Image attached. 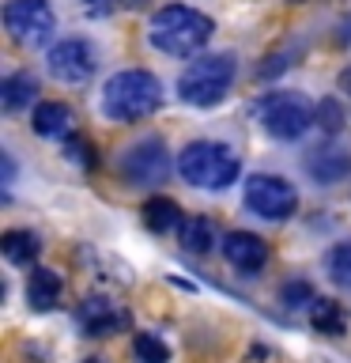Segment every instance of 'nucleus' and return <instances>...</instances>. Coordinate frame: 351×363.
<instances>
[{"label":"nucleus","instance_id":"obj_16","mask_svg":"<svg viewBox=\"0 0 351 363\" xmlns=\"http://www.w3.org/2000/svg\"><path fill=\"white\" fill-rule=\"evenodd\" d=\"M34 91H38V79H34L30 72H11L4 84H0V106H4L8 113H16L34 99Z\"/></svg>","mask_w":351,"mask_h":363},{"label":"nucleus","instance_id":"obj_10","mask_svg":"<svg viewBox=\"0 0 351 363\" xmlns=\"http://www.w3.org/2000/svg\"><path fill=\"white\" fill-rule=\"evenodd\" d=\"M223 257L242 272H257V269H265V261H268V246H265V238H257L253 231H231L223 242Z\"/></svg>","mask_w":351,"mask_h":363},{"label":"nucleus","instance_id":"obj_14","mask_svg":"<svg viewBox=\"0 0 351 363\" xmlns=\"http://www.w3.org/2000/svg\"><path fill=\"white\" fill-rule=\"evenodd\" d=\"M178 238H181V250H189V254H208L215 246V223L208 216H185L178 227Z\"/></svg>","mask_w":351,"mask_h":363},{"label":"nucleus","instance_id":"obj_12","mask_svg":"<svg viewBox=\"0 0 351 363\" xmlns=\"http://www.w3.org/2000/svg\"><path fill=\"white\" fill-rule=\"evenodd\" d=\"M79 318H84L91 337H110V333H117L121 325H129V314L117 311V306H110L106 299H87Z\"/></svg>","mask_w":351,"mask_h":363},{"label":"nucleus","instance_id":"obj_20","mask_svg":"<svg viewBox=\"0 0 351 363\" xmlns=\"http://www.w3.org/2000/svg\"><path fill=\"white\" fill-rule=\"evenodd\" d=\"M132 356H136V363H170V348L155 333H136Z\"/></svg>","mask_w":351,"mask_h":363},{"label":"nucleus","instance_id":"obj_3","mask_svg":"<svg viewBox=\"0 0 351 363\" xmlns=\"http://www.w3.org/2000/svg\"><path fill=\"white\" fill-rule=\"evenodd\" d=\"M178 170H181V178L197 189H226L238 178V155L226 144L197 140L181 152Z\"/></svg>","mask_w":351,"mask_h":363},{"label":"nucleus","instance_id":"obj_24","mask_svg":"<svg viewBox=\"0 0 351 363\" xmlns=\"http://www.w3.org/2000/svg\"><path fill=\"white\" fill-rule=\"evenodd\" d=\"M68 147H72V155H76V159H84L87 167H95V147H91L84 136H68Z\"/></svg>","mask_w":351,"mask_h":363},{"label":"nucleus","instance_id":"obj_25","mask_svg":"<svg viewBox=\"0 0 351 363\" xmlns=\"http://www.w3.org/2000/svg\"><path fill=\"white\" fill-rule=\"evenodd\" d=\"M340 91H347V95H351V65L340 72Z\"/></svg>","mask_w":351,"mask_h":363},{"label":"nucleus","instance_id":"obj_8","mask_svg":"<svg viewBox=\"0 0 351 363\" xmlns=\"http://www.w3.org/2000/svg\"><path fill=\"white\" fill-rule=\"evenodd\" d=\"M121 174L129 178V186H159L170 174V155L163 140H140L121 155Z\"/></svg>","mask_w":351,"mask_h":363},{"label":"nucleus","instance_id":"obj_19","mask_svg":"<svg viewBox=\"0 0 351 363\" xmlns=\"http://www.w3.org/2000/svg\"><path fill=\"white\" fill-rule=\"evenodd\" d=\"M310 325L317 333H328V337H340L344 333V311L333 303V299H313L310 303Z\"/></svg>","mask_w":351,"mask_h":363},{"label":"nucleus","instance_id":"obj_5","mask_svg":"<svg viewBox=\"0 0 351 363\" xmlns=\"http://www.w3.org/2000/svg\"><path fill=\"white\" fill-rule=\"evenodd\" d=\"M260 121L276 140H299L310 129V121H317V106H310L294 91H276L260 102Z\"/></svg>","mask_w":351,"mask_h":363},{"label":"nucleus","instance_id":"obj_7","mask_svg":"<svg viewBox=\"0 0 351 363\" xmlns=\"http://www.w3.org/2000/svg\"><path fill=\"white\" fill-rule=\"evenodd\" d=\"M4 27L19 45H42L53 34V8L45 0H8L4 4Z\"/></svg>","mask_w":351,"mask_h":363},{"label":"nucleus","instance_id":"obj_27","mask_svg":"<svg viewBox=\"0 0 351 363\" xmlns=\"http://www.w3.org/2000/svg\"><path fill=\"white\" fill-rule=\"evenodd\" d=\"M125 8H144V0H121Z\"/></svg>","mask_w":351,"mask_h":363},{"label":"nucleus","instance_id":"obj_2","mask_svg":"<svg viewBox=\"0 0 351 363\" xmlns=\"http://www.w3.org/2000/svg\"><path fill=\"white\" fill-rule=\"evenodd\" d=\"M159 102H163L159 79L151 72H144V68H125L102 91V110L113 121H140L159 110Z\"/></svg>","mask_w":351,"mask_h":363},{"label":"nucleus","instance_id":"obj_21","mask_svg":"<svg viewBox=\"0 0 351 363\" xmlns=\"http://www.w3.org/2000/svg\"><path fill=\"white\" fill-rule=\"evenodd\" d=\"M325 265H328V277H333L340 288H351V242H340V246L328 250Z\"/></svg>","mask_w":351,"mask_h":363},{"label":"nucleus","instance_id":"obj_4","mask_svg":"<svg viewBox=\"0 0 351 363\" xmlns=\"http://www.w3.org/2000/svg\"><path fill=\"white\" fill-rule=\"evenodd\" d=\"M234 79V57L231 53H212L192 61L178 79V95L189 102V106H215L226 91H231Z\"/></svg>","mask_w":351,"mask_h":363},{"label":"nucleus","instance_id":"obj_23","mask_svg":"<svg viewBox=\"0 0 351 363\" xmlns=\"http://www.w3.org/2000/svg\"><path fill=\"white\" fill-rule=\"evenodd\" d=\"M280 299L287 306H306V303H313V288L306 280H287L283 291H280Z\"/></svg>","mask_w":351,"mask_h":363},{"label":"nucleus","instance_id":"obj_26","mask_svg":"<svg viewBox=\"0 0 351 363\" xmlns=\"http://www.w3.org/2000/svg\"><path fill=\"white\" fill-rule=\"evenodd\" d=\"M11 174H16V163H11V155H4V182H11Z\"/></svg>","mask_w":351,"mask_h":363},{"label":"nucleus","instance_id":"obj_15","mask_svg":"<svg viewBox=\"0 0 351 363\" xmlns=\"http://www.w3.org/2000/svg\"><path fill=\"white\" fill-rule=\"evenodd\" d=\"M34 129L42 136H72V110L64 102H38L34 110Z\"/></svg>","mask_w":351,"mask_h":363},{"label":"nucleus","instance_id":"obj_13","mask_svg":"<svg viewBox=\"0 0 351 363\" xmlns=\"http://www.w3.org/2000/svg\"><path fill=\"white\" fill-rule=\"evenodd\" d=\"M57 299H61V277L53 269H30V280H27V303L30 311H53Z\"/></svg>","mask_w":351,"mask_h":363},{"label":"nucleus","instance_id":"obj_17","mask_svg":"<svg viewBox=\"0 0 351 363\" xmlns=\"http://www.w3.org/2000/svg\"><path fill=\"white\" fill-rule=\"evenodd\" d=\"M0 250H4V257L11 261V265H30L42 246H38V238H34L30 231H4Z\"/></svg>","mask_w":351,"mask_h":363},{"label":"nucleus","instance_id":"obj_1","mask_svg":"<svg viewBox=\"0 0 351 363\" xmlns=\"http://www.w3.org/2000/svg\"><path fill=\"white\" fill-rule=\"evenodd\" d=\"M212 38V19L197 8L170 4L151 16V45H159L170 57H189L204 50Z\"/></svg>","mask_w":351,"mask_h":363},{"label":"nucleus","instance_id":"obj_22","mask_svg":"<svg viewBox=\"0 0 351 363\" xmlns=\"http://www.w3.org/2000/svg\"><path fill=\"white\" fill-rule=\"evenodd\" d=\"M317 125H321V129H325L328 136L344 129V125H347V110H344V102L333 99V95L317 102Z\"/></svg>","mask_w":351,"mask_h":363},{"label":"nucleus","instance_id":"obj_29","mask_svg":"<svg viewBox=\"0 0 351 363\" xmlns=\"http://www.w3.org/2000/svg\"><path fill=\"white\" fill-rule=\"evenodd\" d=\"M291 4H302V0H291Z\"/></svg>","mask_w":351,"mask_h":363},{"label":"nucleus","instance_id":"obj_11","mask_svg":"<svg viewBox=\"0 0 351 363\" xmlns=\"http://www.w3.org/2000/svg\"><path fill=\"white\" fill-rule=\"evenodd\" d=\"M306 170L317 186H333V182H344L351 174V155L344 147H313L306 159Z\"/></svg>","mask_w":351,"mask_h":363},{"label":"nucleus","instance_id":"obj_28","mask_svg":"<svg viewBox=\"0 0 351 363\" xmlns=\"http://www.w3.org/2000/svg\"><path fill=\"white\" fill-rule=\"evenodd\" d=\"M84 363H102V359H84Z\"/></svg>","mask_w":351,"mask_h":363},{"label":"nucleus","instance_id":"obj_6","mask_svg":"<svg viewBox=\"0 0 351 363\" xmlns=\"http://www.w3.org/2000/svg\"><path fill=\"white\" fill-rule=\"evenodd\" d=\"M246 208L260 220H287L299 208V193L280 174H253L246 182Z\"/></svg>","mask_w":351,"mask_h":363},{"label":"nucleus","instance_id":"obj_9","mask_svg":"<svg viewBox=\"0 0 351 363\" xmlns=\"http://www.w3.org/2000/svg\"><path fill=\"white\" fill-rule=\"evenodd\" d=\"M95 72V53H91L87 42L68 38L61 45L50 50V76L61 79V84H84Z\"/></svg>","mask_w":351,"mask_h":363},{"label":"nucleus","instance_id":"obj_18","mask_svg":"<svg viewBox=\"0 0 351 363\" xmlns=\"http://www.w3.org/2000/svg\"><path fill=\"white\" fill-rule=\"evenodd\" d=\"M144 223L163 235V231H170V227H181V208L170 197H151L144 204Z\"/></svg>","mask_w":351,"mask_h":363}]
</instances>
